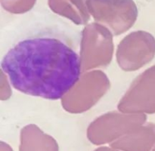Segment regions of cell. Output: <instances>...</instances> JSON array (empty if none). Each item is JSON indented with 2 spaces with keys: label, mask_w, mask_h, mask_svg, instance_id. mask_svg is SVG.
Returning a JSON list of instances; mask_svg holds the SVG:
<instances>
[{
  "label": "cell",
  "mask_w": 155,
  "mask_h": 151,
  "mask_svg": "<svg viewBox=\"0 0 155 151\" xmlns=\"http://www.w3.org/2000/svg\"><path fill=\"white\" fill-rule=\"evenodd\" d=\"M81 37L51 13L29 21L3 56L1 67L11 85L25 95L59 100L81 76Z\"/></svg>",
  "instance_id": "cell-1"
}]
</instances>
